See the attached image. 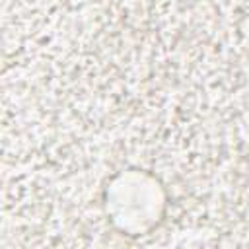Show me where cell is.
<instances>
[{"mask_svg":"<svg viewBox=\"0 0 249 249\" xmlns=\"http://www.w3.org/2000/svg\"><path fill=\"white\" fill-rule=\"evenodd\" d=\"M163 210V187L148 171H121L105 189V212L113 226L126 235H144L152 231L160 224Z\"/></svg>","mask_w":249,"mask_h":249,"instance_id":"6da1fadb","label":"cell"}]
</instances>
